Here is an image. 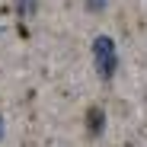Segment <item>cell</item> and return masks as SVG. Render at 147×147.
Segmentation results:
<instances>
[{"mask_svg": "<svg viewBox=\"0 0 147 147\" xmlns=\"http://www.w3.org/2000/svg\"><path fill=\"white\" fill-rule=\"evenodd\" d=\"M93 64L99 70L102 80H112L118 70V55H115V42L109 35H96L93 38Z\"/></svg>", "mask_w": 147, "mask_h": 147, "instance_id": "6da1fadb", "label": "cell"}, {"mask_svg": "<svg viewBox=\"0 0 147 147\" xmlns=\"http://www.w3.org/2000/svg\"><path fill=\"white\" fill-rule=\"evenodd\" d=\"M102 128H106V112H102L99 106L86 109V131H90V134H102Z\"/></svg>", "mask_w": 147, "mask_h": 147, "instance_id": "7a4b0ae2", "label": "cell"}, {"mask_svg": "<svg viewBox=\"0 0 147 147\" xmlns=\"http://www.w3.org/2000/svg\"><path fill=\"white\" fill-rule=\"evenodd\" d=\"M86 7H90V10H102L106 0H86Z\"/></svg>", "mask_w": 147, "mask_h": 147, "instance_id": "3957f363", "label": "cell"}, {"mask_svg": "<svg viewBox=\"0 0 147 147\" xmlns=\"http://www.w3.org/2000/svg\"><path fill=\"white\" fill-rule=\"evenodd\" d=\"M0 138H3V118H0Z\"/></svg>", "mask_w": 147, "mask_h": 147, "instance_id": "277c9868", "label": "cell"}]
</instances>
